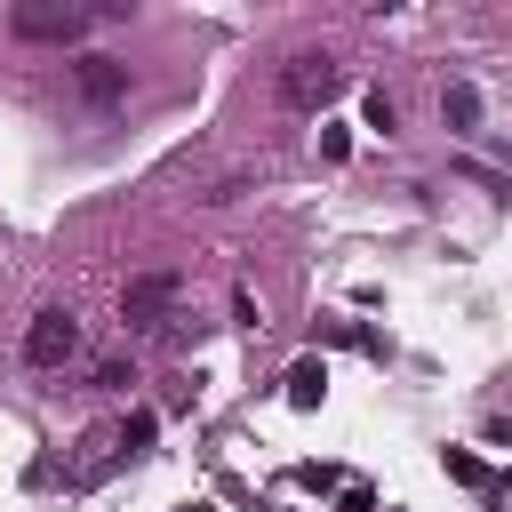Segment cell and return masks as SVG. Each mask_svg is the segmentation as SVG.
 Segmentation results:
<instances>
[{"instance_id":"cell-1","label":"cell","mask_w":512,"mask_h":512,"mask_svg":"<svg viewBox=\"0 0 512 512\" xmlns=\"http://www.w3.org/2000/svg\"><path fill=\"white\" fill-rule=\"evenodd\" d=\"M336 96H344V64H336L328 48H304V56L280 64V104H288V112H328Z\"/></svg>"},{"instance_id":"cell-2","label":"cell","mask_w":512,"mask_h":512,"mask_svg":"<svg viewBox=\"0 0 512 512\" xmlns=\"http://www.w3.org/2000/svg\"><path fill=\"white\" fill-rule=\"evenodd\" d=\"M96 16H112V8H72V0H16L8 8V32L16 40H56V48H72Z\"/></svg>"},{"instance_id":"cell-3","label":"cell","mask_w":512,"mask_h":512,"mask_svg":"<svg viewBox=\"0 0 512 512\" xmlns=\"http://www.w3.org/2000/svg\"><path fill=\"white\" fill-rule=\"evenodd\" d=\"M176 304H184V272H136V280L120 288V320H128L136 336H160V328L176 320Z\"/></svg>"},{"instance_id":"cell-4","label":"cell","mask_w":512,"mask_h":512,"mask_svg":"<svg viewBox=\"0 0 512 512\" xmlns=\"http://www.w3.org/2000/svg\"><path fill=\"white\" fill-rule=\"evenodd\" d=\"M80 360V312L72 304H40L24 320V368H72Z\"/></svg>"},{"instance_id":"cell-5","label":"cell","mask_w":512,"mask_h":512,"mask_svg":"<svg viewBox=\"0 0 512 512\" xmlns=\"http://www.w3.org/2000/svg\"><path fill=\"white\" fill-rule=\"evenodd\" d=\"M128 88H136V80H128V64H120V56H80V64H72V96H80V104H96V112H104V104H120Z\"/></svg>"},{"instance_id":"cell-6","label":"cell","mask_w":512,"mask_h":512,"mask_svg":"<svg viewBox=\"0 0 512 512\" xmlns=\"http://www.w3.org/2000/svg\"><path fill=\"white\" fill-rule=\"evenodd\" d=\"M440 120H448L456 136H472V128H480V88H472V80H448V88H440Z\"/></svg>"},{"instance_id":"cell-7","label":"cell","mask_w":512,"mask_h":512,"mask_svg":"<svg viewBox=\"0 0 512 512\" xmlns=\"http://www.w3.org/2000/svg\"><path fill=\"white\" fill-rule=\"evenodd\" d=\"M320 392H328V368L320 360H296L288 368V408H320Z\"/></svg>"},{"instance_id":"cell-8","label":"cell","mask_w":512,"mask_h":512,"mask_svg":"<svg viewBox=\"0 0 512 512\" xmlns=\"http://www.w3.org/2000/svg\"><path fill=\"white\" fill-rule=\"evenodd\" d=\"M112 432H120V456H144V448H152V432H160V416H152V408H136V416H120Z\"/></svg>"},{"instance_id":"cell-9","label":"cell","mask_w":512,"mask_h":512,"mask_svg":"<svg viewBox=\"0 0 512 512\" xmlns=\"http://www.w3.org/2000/svg\"><path fill=\"white\" fill-rule=\"evenodd\" d=\"M360 120H368L376 136H392V128H400V96H392V88H368V104H360Z\"/></svg>"},{"instance_id":"cell-10","label":"cell","mask_w":512,"mask_h":512,"mask_svg":"<svg viewBox=\"0 0 512 512\" xmlns=\"http://www.w3.org/2000/svg\"><path fill=\"white\" fill-rule=\"evenodd\" d=\"M88 384H96V392H120V384H136V376H128L120 360H96V368H88Z\"/></svg>"}]
</instances>
